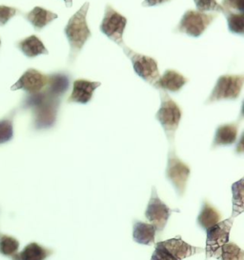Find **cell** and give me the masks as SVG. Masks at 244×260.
<instances>
[{
    "label": "cell",
    "mask_w": 244,
    "mask_h": 260,
    "mask_svg": "<svg viewBox=\"0 0 244 260\" xmlns=\"http://www.w3.org/2000/svg\"><path fill=\"white\" fill-rule=\"evenodd\" d=\"M221 6L227 10H235L239 13H243L244 0H222Z\"/></svg>",
    "instance_id": "f1b7e54d"
},
{
    "label": "cell",
    "mask_w": 244,
    "mask_h": 260,
    "mask_svg": "<svg viewBox=\"0 0 244 260\" xmlns=\"http://www.w3.org/2000/svg\"><path fill=\"white\" fill-rule=\"evenodd\" d=\"M101 85L99 81H91L87 79H76L73 84L72 93L70 94L68 103L87 104L91 101L95 91Z\"/></svg>",
    "instance_id": "4fadbf2b"
},
{
    "label": "cell",
    "mask_w": 244,
    "mask_h": 260,
    "mask_svg": "<svg viewBox=\"0 0 244 260\" xmlns=\"http://www.w3.org/2000/svg\"><path fill=\"white\" fill-rule=\"evenodd\" d=\"M217 17L218 14H205L195 10H188L184 13L175 31L185 34L192 38H199Z\"/></svg>",
    "instance_id": "8992f818"
},
{
    "label": "cell",
    "mask_w": 244,
    "mask_h": 260,
    "mask_svg": "<svg viewBox=\"0 0 244 260\" xmlns=\"http://www.w3.org/2000/svg\"><path fill=\"white\" fill-rule=\"evenodd\" d=\"M0 46H1V39H0Z\"/></svg>",
    "instance_id": "836d02e7"
},
{
    "label": "cell",
    "mask_w": 244,
    "mask_h": 260,
    "mask_svg": "<svg viewBox=\"0 0 244 260\" xmlns=\"http://www.w3.org/2000/svg\"><path fill=\"white\" fill-rule=\"evenodd\" d=\"M242 138H243V137H241V138H240V140H239V144H238V146H236V153H239V154H241V153H243Z\"/></svg>",
    "instance_id": "1f68e13d"
},
{
    "label": "cell",
    "mask_w": 244,
    "mask_h": 260,
    "mask_svg": "<svg viewBox=\"0 0 244 260\" xmlns=\"http://www.w3.org/2000/svg\"><path fill=\"white\" fill-rule=\"evenodd\" d=\"M23 16L33 25L36 31H41L47 25L58 17L56 14L39 6L35 7L29 13L23 15Z\"/></svg>",
    "instance_id": "e0dca14e"
},
{
    "label": "cell",
    "mask_w": 244,
    "mask_h": 260,
    "mask_svg": "<svg viewBox=\"0 0 244 260\" xmlns=\"http://www.w3.org/2000/svg\"><path fill=\"white\" fill-rule=\"evenodd\" d=\"M171 0H144L142 2L143 7H154V6H159L161 4H164L166 2H170Z\"/></svg>",
    "instance_id": "4dcf8cb0"
},
{
    "label": "cell",
    "mask_w": 244,
    "mask_h": 260,
    "mask_svg": "<svg viewBox=\"0 0 244 260\" xmlns=\"http://www.w3.org/2000/svg\"><path fill=\"white\" fill-rule=\"evenodd\" d=\"M188 83V78L174 70H166L154 85L156 89L164 92H178Z\"/></svg>",
    "instance_id": "5bb4252c"
},
{
    "label": "cell",
    "mask_w": 244,
    "mask_h": 260,
    "mask_svg": "<svg viewBox=\"0 0 244 260\" xmlns=\"http://www.w3.org/2000/svg\"><path fill=\"white\" fill-rule=\"evenodd\" d=\"M15 110L10 116L0 120V144L6 143L14 138V117Z\"/></svg>",
    "instance_id": "d4e9b609"
},
{
    "label": "cell",
    "mask_w": 244,
    "mask_h": 260,
    "mask_svg": "<svg viewBox=\"0 0 244 260\" xmlns=\"http://www.w3.org/2000/svg\"><path fill=\"white\" fill-rule=\"evenodd\" d=\"M71 77L67 73L58 72L48 76V84L45 88L46 92L53 98L62 99L71 86Z\"/></svg>",
    "instance_id": "9a60e30c"
},
{
    "label": "cell",
    "mask_w": 244,
    "mask_h": 260,
    "mask_svg": "<svg viewBox=\"0 0 244 260\" xmlns=\"http://www.w3.org/2000/svg\"><path fill=\"white\" fill-rule=\"evenodd\" d=\"M197 11L201 13L206 12H216V13H222L223 7L217 0H194Z\"/></svg>",
    "instance_id": "4316f807"
},
{
    "label": "cell",
    "mask_w": 244,
    "mask_h": 260,
    "mask_svg": "<svg viewBox=\"0 0 244 260\" xmlns=\"http://www.w3.org/2000/svg\"><path fill=\"white\" fill-rule=\"evenodd\" d=\"M233 191V213L232 217L236 218L244 211V179L241 178L232 186Z\"/></svg>",
    "instance_id": "cb8c5ba5"
},
{
    "label": "cell",
    "mask_w": 244,
    "mask_h": 260,
    "mask_svg": "<svg viewBox=\"0 0 244 260\" xmlns=\"http://www.w3.org/2000/svg\"><path fill=\"white\" fill-rule=\"evenodd\" d=\"M21 12L15 7L0 5V27L6 25L14 16L19 15Z\"/></svg>",
    "instance_id": "83f0119b"
},
{
    "label": "cell",
    "mask_w": 244,
    "mask_h": 260,
    "mask_svg": "<svg viewBox=\"0 0 244 260\" xmlns=\"http://www.w3.org/2000/svg\"><path fill=\"white\" fill-rule=\"evenodd\" d=\"M16 46L22 52L24 55L29 58H35L40 54H49L43 42L35 35L22 39L16 44Z\"/></svg>",
    "instance_id": "44dd1931"
},
{
    "label": "cell",
    "mask_w": 244,
    "mask_h": 260,
    "mask_svg": "<svg viewBox=\"0 0 244 260\" xmlns=\"http://www.w3.org/2000/svg\"><path fill=\"white\" fill-rule=\"evenodd\" d=\"M221 216L220 211L216 207L212 206L207 199H204L197 218V224L206 232L221 221Z\"/></svg>",
    "instance_id": "d6986e66"
},
{
    "label": "cell",
    "mask_w": 244,
    "mask_h": 260,
    "mask_svg": "<svg viewBox=\"0 0 244 260\" xmlns=\"http://www.w3.org/2000/svg\"><path fill=\"white\" fill-rule=\"evenodd\" d=\"M244 83L243 75H224L217 83L205 101L206 105L222 100H236L239 98Z\"/></svg>",
    "instance_id": "5b68a950"
},
{
    "label": "cell",
    "mask_w": 244,
    "mask_h": 260,
    "mask_svg": "<svg viewBox=\"0 0 244 260\" xmlns=\"http://www.w3.org/2000/svg\"><path fill=\"white\" fill-rule=\"evenodd\" d=\"M48 84V76L36 69H28L21 77L11 87L12 91L23 90L30 93H37L45 90Z\"/></svg>",
    "instance_id": "8fae6325"
},
{
    "label": "cell",
    "mask_w": 244,
    "mask_h": 260,
    "mask_svg": "<svg viewBox=\"0 0 244 260\" xmlns=\"http://www.w3.org/2000/svg\"><path fill=\"white\" fill-rule=\"evenodd\" d=\"M19 249V242L15 237L1 235L0 236V253L5 256H13Z\"/></svg>",
    "instance_id": "484cf974"
},
{
    "label": "cell",
    "mask_w": 244,
    "mask_h": 260,
    "mask_svg": "<svg viewBox=\"0 0 244 260\" xmlns=\"http://www.w3.org/2000/svg\"><path fill=\"white\" fill-rule=\"evenodd\" d=\"M156 245L164 249L177 260L185 259L197 253L204 252V249L186 243L180 237H174L165 241H160Z\"/></svg>",
    "instance_id": "7c38bea8"
},
{
    "label": "cell",
    "mask_w": 244,
    "mask_h": 260,
    "mask_svg": "<svg viewBox=\"0 0 244 260\" xmlns=\"http://www.w3.org/2000/svg\"><path fill=\"white\" fill-rule=\"evenodd\" d=\"M222 14L226 17L228 30L232 34L243 36L244 35V14L235 13L231 10L223 8Z\"/></svg>",
    "instance_id": "603a6c76"
},
{
    "label": "cell",
    "mask_w": 244,
    "mask_h": 260,
    "mask_svg": "<svg viewBox=\"0 0 244 260\" xmlns=\"http://www.w3.org/2000/svg\"><path fill=\"white\" fill-rule=\"evenodd\" d=\"M65 2V5L67 8H70L73 6V0H63Z\"/></svg>",
    "instance_id": "d6a6232c"
},
{
    "label": "cell",
    "mask_w": 244,
    "mask_h": 260,
    "mask_svg": "<svg viewBox=\"0 0 244 260\" xmlns=\"http://www.w3.org/2000/svg\"><path fill=\"white\" fill-rule=\"evenodd\" d=\"M174 212H179V210H172L165 203H163V201L158 196L156 187L152 186V193L145 211V216L154 226L156 233L159 234L160 237L165 229L171 214Z\"/></svg>",
    "instance_id": "ba28073f"
},
{
    "label": "cell",
    "mask_w": 244,
    "mask_h": 260,
    "mask_svg": "<svg viewBox=\"0 0 244 260\" xmlns=\"http://www.w3.org/2000/svg\"><path fill=\"white\" fill-rule=\"evenodd\" d=\"M60 103L61 99L53 98L43 90L25 96L21 107L24 110L32 109L35 130H47L53 128L56 122Z\"/></svg>",
    "instance_id": "6da1fadb"
},
{
    "label": "cell",
    "mask_w": 244,
    "mask_h": 260,
    "mask_svg": "<svg viewBox=\"0 0 244 260\" xmlns=\"http://www.w3.org/2000/svg\"><path fill=\"white\" fill-rule=\"evenodd\" d=\"M239 121L220 125L215 134L212 149L221 146H230L234 144L237 139Z\"/></svg>",
    "instance_id": "2e32d148"
},
{
    "label": "cell",
    "mask_w": 244,
    "mask_h": 260,
    "mask_svg": "<svg viewBox=\"0 0 244 260\" xmlns=\"http://www.w3.org/2000/svg\"><path fill=\"white\" fill-rule=\"evenodd\" d=\"M54 251L42 245L32 242L26 245L20 252H16L12 256V260H46L53 254Z\"/></svg>",
    "instance_id": "ac0fdd59"
},
{
    "label": "cell",
    "mask_w": 244,
    "mask_h": 260,
    "mask_svg": "<svg viewBox=\"0 0 244 260\" xmlns=\"http://www.w3.org/2000/svg\"><path fill=\"white\" fill-rule=\"evenodd\" d=\"M127 25V18L116 12L111 5H106L104 16L99 29L107 38L114 41L115 44L122 47L124 44L123 35Z\"/></svg>",
    "instance_id": "9c48e42d"
},
{
    "label": "cell",
    "mask_w": 244,
    "mask_h": 260,
    "mask_svg": "<svg viewBox=\"0 0 244 260\" xmlns=\"http://www.w3.org/2000/svg\"><path fill=\"white\" fill-rule=\"evenodd\" d=\"M214 256L219 260H244V251L235 243L227 242L215 252Z\"/></svg>",
    "instance_id": "7402d4cb"
},
{
    "label": "cell",
    "mask_w": 244,
    "mask_h": 260,
    "mask_svg": "<svg viewBox=\"0 0 244 260\" xmlns=\"http://www.w3.org/2000/svg\"><path fill=\"white\" fill-rule=\"evenodd\" d=\"M190 174V167L177 156L175 148L171 145L168 152L165 176L166 179L172 183L179 198H182L185 193Z\"/></svg>",
    "instance_id": "277c9868"
},
{
    "label": "cell",
    "mask_w": 244,
    "mask_h": 260,
    "mask_svg": "<svg viewBox=\"0 0 244 260\" xmlns=\"http://www.w3.org/2000/svg\"><path fill=\"white\" fill-rule=\"evenodd\" d=\"M234 217H230L223 221H220L206 231V258L213 257L215 252L224 244L229 242L230 232L232 229Z\"/></svg>",
    "instance_id": "30bf717a"
},
{
    "label": "cell",
    "mask_w": 244,
    "mask_h": 260,
    "mask_svg": "<svg viewBox=\"0 0 244 260\" xmlns=\"http://www.w3.org/2000/svg\"><path fill=\"white\" fill-rule=\"evenodd\" d=\"M160 107L156 115V118L160 123L168 141L171 145H173L175 141V132L182 117V112L178 104L167 92L160 91Z\"/></svg>",
    "instance_id": "3957f363"
},
{
    "label": "cell",
    "mask_w": 244,
    "mask_h": 260,
    "mask_svg": "<svg viewBox=\"0 0 244 260\" xmlns=\"http://www.w3.org/2000/svg\"><path fill=\"white\" fill-rule=\"evenodd\" d=\"M90 7L89 2H85L81 8L69 19L64 29V34L70 44L69 62L73 63L82 51L85 43L92 37V32L87 23V14Z\"/></svg>",
    "instance_id": "7a4b0ae2"
},
{
    "label": "cell",
    "mask_w": 244,
    "mask_h": 260,
    "mask_svg": "<svg viewBox=\"0 0 244 260\" xmlns=\"http://www.w3.org/2000/svg\"><path fill=\"white\" fill-rule=\"evenodd\" d=\"M151 260H177L172 254L166 252L164 249H162L160 246L156 245L155 251L152 252Z\"/></svg>",
    "instance_id": "f546056e"
},
{
    "label": "cell",
    "mask_w": 244,
    "mask_h": 260,
    "mask_svg": "<svg viewBox=\"0 0 244 260\" xmlns=\"http://www.w3.org/2000/svg\"><path fill=\"white\" fill-rule=\"evenodd\" d=\"M122 48L123 53L132 62L134 71L137 76L152 86L156 84L160 77L158 61L151 56L135 52L126 45H123Z\"/></svg>",
    "instance_id": "52a82bcc"
},
{
    "label": "cell",
    "mask_w": 244,
    "mask_h": 260,
    "mask_svg": "<svg viewBox=\"0 0 244 260\" xmlns=\"http://www.w3.org/2000/svg\"><path fill=\"white\" fill-rule=\"evenodd\" d=\"M156 230L152 224L135 219L133 224V239L138 244L152 246L155 244Z\"/></svg>",
    "instance_id": "ffe728a7"
}]
</instances>
